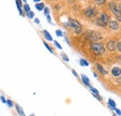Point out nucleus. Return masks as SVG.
<instances>
[{
    "mask_svg": "<svg viewBox=\"0 0 121 116\" xmlns=\"http://www.w3.org/2000/svg\"><path fill=\"white\" fill-rule=\"evenodd\" d=\"M80 78H81V81L83 82V84L86 86V87H91V82H90V78L87 76V75H85V74H81V76H80Z\"/></svg>",
    "mask_w": 121,
    "mask_h": 116,
    "instance_id": "nucleus-10",
    "label": "nucleus"
},
{
    "mask_svg": "<svg viewBox=\"0 0 121 116\" xmlns=\"http://www.w3.org/2000/svg\"><path fill=\"white\" fill-rule=\"evenodd\" d=\"M97 14V9L93 7H89L84 10V15L87 18H93Z\"/></svg>",
    "mask_w": 121,
    "mask_h": 116,
    "instance_id": "nucleus-6",
    "label": "nucleus"
},
{
    "mask_svg": "<svg viewBox=\"0 0 121 116\" xmlns=\"http://www.w3.org/2000/svg\"><path fill=\"white\" fill-rule=\"evenodd\" d=\"M117 43L115 40H109L107 44H106V49L113 52L117 50Z\"/></svg>",
    "mask_w": 121,
    "mask_h": 116,
    "instance_id": "nucleus-7",
    "label": "nucleus"
},
{
    "mask_svg": "<svg viewBox=\"0 0 121 116\" xmlns=\"http://www.w3.org/2000/svg\"><path fill=\"white\" fill-rule=\"evenodd\" d=\"M23 11H24L25 13H28L29 11H31L30 6H29L27 3H25V5H23Z\"/></svg>",
    "mask_w": 121,
    "mask_h": 116,
    "instance_id": "nucleus-18",
    "label": "nucleus"
},
{
    "mask_svg": "<svg viewBox=\"0 0 121 116\" xmlns=\"http://www.w3.org/2000/svg\"><path fill=\"white\" fill-rule=\"evenodd\" d=\"M106 0H94V2H95V4L97 5V6H102V5H104V3H105Z\"/></svg>",
    "mask_w": 121,
    "mask_h": 116,
    "instance_id": "nucleus-22",
    "label": "nucleus"
},
{
    "mask_svg": "<svg viewBox=\"0 0 121 116\" xmlns=\"http://www.w3.org/2000/svg\"><path fill=\"white\" fill-rule=\"evenodd\" d=\"M91 50L92 51L93 54L100 56V55H104L105 53V47L104 43H99V42H93L91 45Z\"/></svg>",
    "mask_w": 121,
    "mask_h": 116,
    "instance_id": "nucleus-1",
    "label": "nucleus"
},
{
    "mask_svg": "<svg viewBox=\"0 0 121 116\" xmlns=\"http://www.w3.org/2000/svg\"><path fill=\"white\" fill-rule=\"evenodd\" d=\"M119 27V22L117 21H110L108 23V28L112 31H117Z\"/></svg>",
    "mask_w": 121,
    "mask_h": 116,
    "instance_id": "nucleus-8",
    "label": "nucleus"
},
{
    "mask_svg": "<svg viewBox=\"0 0 121 116\" xmlns=\"http://www.w3.org/2000/svg\"><path fill=\"white\" fill-rule=\"evenodd\" d=\"M95 66H96L97 71L101 73V74H103V75H106V74L108 73V72H106L105 70H104V68L103 67V65H101L100 63H96V64H95Z\"/></svg>",
    "mask_w": 121,
    "mask_h": 116,
    "instance_id": "nucleus-11",
    "label": "nucleus"
},
{
    "mask_svg": "<svg viewBox=\"0 0 121 116\" xmlns=\"http://www.w3.org/2000/svg\"><path fill=\"white\" fill-rule=\"evenodd\" d=\"M26 15H27V17H28L29 19H31V20H32V19L35 17V13H34L33 11H29L28 13H26Z\"/></svg>",
    "mask_w": 121,
    "mask_h": 116,
    "instance_id": "nucleus-25",
    "label": "nucleus"
},
{
    "mask_svg": "<svg viewBox=\"0 0 121 116\" xmlns=\"http://www.w3.org/2000/svg\"><path fill=\"white\" fill-rule=\"evenodd\" d=\"M43 35H44L46 40H48V41H53L52 36L50 35V33H49L47 30H43Z\"/></svg>",
    "mask_w": 121,
    "mask_h": 116,
    "instance_id": "nucleus-13",
    "label": "nucleus"
},
{
    "mask_svg": "<svg viewBox=\"0 0 121 116\" xmlns=\"http://www.w3.org/2000/svg\"><path fill=\"white\" fill-rule=\"evenodd\" d=\"M113 116H117V114H113Z\"/></svg>",
    "mask_w": 121,
    "mask_h": 116,
    "instance_id": "nucleus-39",
    "label": "nucleus"
},
{
    "mask_svg": "<svg viewBox=\"0 0 121 116\" xmlns=\"http://www.w3.org/2000/svg\"><path fill=\"white\" fill-rule=\"evenodd\" d=\"M34 21H35V22L36 24H40V21H39V19H37V18H35V19Z\"/></svg>",
    "mask_w": 121,
    "mask_h": 116,
    "instance_id": "nucleus-34",
    "label": "nucleus"
},
{
    "mask_svg": "<svg viewBox=\"0 0 121 116\" xmlns=\"http://www.w3.org/2000/svg\"><path fill=\"white\" fill-rule=\"evenodd\" d=\"M65 25L69 26L71 29L74 30L75 33H76V34H79V33H82V25H81V23L78 21L75 20V19H69L68 22Z\"/></svg>",
    "mask_w": 121,
    "mask_h": 116,
    "instance_id": "nucleus-4",
    "label": "nucleus"
},
{
    "mask_svg": "<svg viewBox=\"0 0 121 116\" xmlns=\"http://www.w3.org/2000/svg\"><path fill=\"white\" fill-rule=\"evenodd\" d=\"M72 73H73V74L76 76V78H78V74H77V73L76 72V70H74V69H73V70H72Z\"/></svg>",
    "mask_w": 121,
    "mask_h": 116,
    "instance_id": "nucleus-33",
    "label": "nucleus"
},
{
    "mask_svg": "<svg viewBox=\"0 0 121 116\" xmlns=\"http://www.w3.org/2000/svg\"><path fill=\"white\" fill-rule=\"evenodd\" d=\"M111 74H112L114 77L118 78L119 76H121V68L117 67V66L112 68V70H111Z\"/></svg>",
    "mask_w": 121,
    "mask_h": 116,
    "instance_id": "nucleus-9",
    "label": "nucleus"
},
{
    "mask_svg": "<svg viewBox=\"0 0 121 116\" xmlns=\"http://www.w3.org/2000/svg\"><path fill=\"white\" fill-rule=\"evenodd\" d=\"M15 108H16V112H17V113L19 114L20 116H25V112H24V111H23V109L18 104V103H16L15 104Z\"/></svg>",
    "mask_w": 121,
    "mask_h": 116,
    "instance_id": "nucleus-12",
    "label": "nucleus"
},
{
    "mask_svg": "<svg viewBox=\"0 0 121 116\" xmlns=\"http://www.w3.org/2000/svg\"><path fill=\"white\" fill-rule=\"evenodd\" d=\"M43 43H44V46L47 47V49H48V51H49L51 54H54V50L52 49V47H51V46H50L47 43V42H43Z\"/></svg>",
    "mask_w": 121,
    "mask_h": 116,
    "instance_id": "nucleus-17",
    "label": "nucleus"
},
{
    "mask_svg": "<svg viewBox=\"0 0 121 116\" xmlns=\"http://www.w3.org/2000/svg\"><path fill=\"white\" fill-rule=\"evenodd\" d=\"M35 8L38 10V11H42V10H44V8H45V4L44 3H36L35 4Z\"/></svg>",
    "mask_w": 121,
    "mask_h": 116,
    "instance_id": "nucleus-15",
    "label": "nucleus"
},
{
    "mask_svg": "<svg viewBox=\"0 0 121 116\" xmlns=\"http://www.w3.org/2000/svg\"><path fill=\"white\" fill-rule=\"evenodd\" d=\"M54 42V45H55V46L58 48V49H62V47H61V46H60V44L58 43L57 41H53Z\"/></svg>",
    "mask_w": 121,
    "mask_h": 116,
    "instance_id": "nucleus-29",
    "label": "nucleus"
},
{
    "mask_svg": "<svg viewBox=\"0 0 121 116\" xmlns=\"http://www.w3.org/2000/svg\"><path fill=\"white\" fill-rule=\"evenodd\" d=\"M89 88L91 89V93H94V94H98V95H100V94H99V91H98L96 88H94V87H91H91H89Z\"/></svg>",
    "mask_w": 121,
    "mask_h": 116,
    "instance_id": "nucleus-24",
    "label": "nucleus"
},
{
    "mask_svg": "<svg viewBox=\"0 0 121 116\" xmlns=\"http://www.w3.org/2000/svg\"><path fill=\"white\" fill-rule=\"evenodd\" d=\"M47 20H48V23H51V17H50V15H48L47 16Z\"/></svg>",
    "mask_w": 121,
    "mask_h": 116,
    "instance_id": "nucleus-32",
    "label": "nucleus"
},
{
    "mask_svg": "<svg viewBox=\"0 0 121 116\" xmlns=\"http://www.w3.org/2000/svg\"><path fill=\"white\" fill-rule=\"evenodd\" d=\"M33 1H34V2H35V3H39L41 0H33Z\"/></svg>",
    "mask_w": 121,
    "mask_h": 116,
    "instance_id": "nucleus-35",
    "label": "nucleus"
},
{
    "mask_svg": "<svg viewBox=\"0 0 121 116\" xmlns=\"http://www.w3.org/2000/svg\"><path fill=\"white\" fill-rule=\"evenodd\" d=\"M29 116H35V113H31Z\"/></svg>",
    "mask_w": 121,
    "mask_h": 116,
    "instance_id": "nucleus-37",
    "label": "nucleus"
},
{
    "mask_svg": "<svg viewBox=\"0 0 121 116\" xmlns=\"http://www.w3.org/2000/svg\"><path fill=\"white\" fill-rule=\"evenodd\" d=\"M87 34H88L89 39L91 40L92 42H98L103 39V36L101 35V33L95 31H90L89 33H87Z\"/></svg>",
    "mask_w": 121,
    "mask_h": 116,
    "instance_id": "nucleus-5",
    "label": "nucleus"
},
{
    "mask_svg": "<svg viewBox=\"0 0 121 116\" xmlns=\"http://www.w3.org/2000/svg\"><path fill=\"white\" fill-rule=\"evenodd\" d=\"M79 63H80V65H81V66H86V67L90 65L89 61H88L87 59H85V58H80V60H79Z\"/></svg>",
    "mask_w": 121,
    "mask_h": 116,
    "instance_id": "nucleus-16",
    "label": "nucleus"
},
{
    "mask_svg": "<svg viewBox=\"0 0 121 116\" xmlns=\"http://www.w3.org/2000/svg\"><path fill=\"white\" fill-rule=\"evenodd\" d=\"M60 57H61V58L64 60V61H66V62H69V58H68V56L65 54V53H63V52H61L60 53Z\"/></svg>",
    "mask_w": 121,
    "mask_h": 116,
    "instance_id": "nucleus-19",
    "label": "nucleus"
},
{
    "mask_svg": "<svg viewBox=\"0 0 121 116\" xmlns=\"http://www.w3.org/2000/svg\"><path fill=\"white\" fill-rule=\"evenodd\" d=\"M0 100H1L2 103H4V104H6V103H7V99H6V98H5L3 95H1V96H0Z\"/></svg>",
    "mask_w": 121,
    "mask_h": 116,
    "instance_id": "nucleus-28",
    "label": "nucleus"
},
{
    "mask_svg": "<svg viewBox=\"0 0 121 116\" xmlns=\"http://www.w3.org/2000/svg\"><path fill=\"white\" fill-rule=\"evenodd\" d=\"M44 14H45L46 16L49 15V8H48L45 7V8H44Z\"/></svg>",
    "mask_w": 121,
    "mask_h": 116,
    "instance_id": "nucleus-30",
    "label": "nucleus"
},
{
    "mask_svg": "<svg viewBox=\"0 0 121 116\" xmlns=\"http://www.w3.org/2000/svg\"><path fill=\"white\" fill-rule=\"evenodd\" d=\"M110 20H111V19H110V16L107 15L106 13H104V12H103V13H101L100 16L96 19L95 23H96V25H98V26H100V27L105 28V27L108 26V23H109Z\"/></svg>",
    "mask_w": 121,
    "mask_h": 116,
    "instance_id": "nucleus-3",
    "label": "nucleus"
},
{
    "mask_svg": "<svg viewBox=\"0 0 121 116\" xmlns=\"http://www.w3.org/2000/svg\"><path fill=\"white\" fill-rule=\"evenodd\" d=\"M107 103H108V107H109V108H110L112 111H114V109L117 107V103L115 102V100H114V99H109Z\"/></svg>",
    "mask_w": 121,
    "mask_h": 116,
    "instance_id": "nucleus-14",
    "label": "nucleus"
},
{
    "mask_svg": "<svg viewBox=\"0 0 121 116\" xmlns=\"http://www.w3.org/2000/svg\"><path fill=\"white\" fill-rule=\"evenodd\" d=\"M114 112H116V114H117V115L121 116V111H120V110H119V109H117V107H116V108L114 109Z\"/></svg>",
    "mask_w": 121,
    "mask_h": 116,
    "instance_id": "nucleus-27",
    "label": "nucleus"
},
{
    "mask_svg": "<svg viewBox=\"0 0 121 116\" xmlns=\"http://www.w3.org/2000/svg\"><path fill=\"white\" fill-rule=\"evenodd\" d=\"M91 95H92L95 99H97L99 101H102V100H103V99H102V97H101L100 95H98V94H94V93H91Z\"/></svg>",
    "mask_w": 121,
    "mask_h": 116,
    "instance_id": "nucleus-23",
    "label": "nucleus"
},
{
    "mask_svg": "<svg viewBox=\"0 0 121 116\" xmlns=\"http://www.w3.org/2000/svg\"><path fill=\"white\" fill-rule=\"evenodd\" d=\"M22 1H23V2H26V0H22Z\"/></svg>",
    "mask_w": 121,
    "mask_h": 116,
    "instance_id": "nucleus-38",
    "label": "nucleus"
},
{
    "mask_svg": "<svg viewBox=\"0 0 121 116\" xmlns=\"http://www.w3.org/2000/svg\"><path fill=\"white\" fill-rule=\"evenodd\" d=\"M56 35L57 36H59V37H60V36H62L63 35V33H62V31L61 30H56Z\"/></svg>",
    "mask_w": 121,
    "mask_h": 116,
    "instance_id": "nucleus-26",
    "label": "nucleus"
},
{
    "mask_svg": "<svg viewBox=\"0 0 121 116\" xmlns=\"http://www.w3.org/2000/svg\"><path fill=\"white\" fill-rule=\"evenodd\" d=\"M16 1V6H17V8H22V0H15Z\"/></svg>",
    "mask_w": 121,
    "mask_h": 116,
    "instance_id": "nucleus-21",
    "label": "nucleus"
},
{
    "mask_svg": "<svg viewBox=\"0 0 121 116\" xmlns=\"http://www.w3.org/2000/svg\"><path fill=\"white\" fill-rule=\"evenodd\" d=\"M93 75H94L95 77H97V76H98V75H97V73H93Z\"/></svg>",
    "mask_w": 121,
    "mask_h": 116,
    "instance_id": "nucleus-36",
    "label": "nucleus"
},
{
    "mask_svg": "<svg viewBox=\"0 0 121 116\" xmlns=\"http://www.w3.org/2000/svg\"><path fill=\"white\" fill-rule=\"evenodd\" d=\"M117 49L121 53V42H119V43H117Z\"/></svg>",
    "mask_w": 121,
    "mask_h": 116,
    "instance_id": "nucleus-31",
    "label": "nucleus"
},
{
    "mask_svg": "<svg viewBox=\"0 0 121 116\" xmlns=\"http://www.w3.org/2000/svg\"><path fill=\"white\" fill-rule=\"evenodd\" d=\"M6 104L8 105V107H9V108H13V107L15 106V104L13 103V101H12L11 99H7V103H6Z\"/></svg>",
    "mask_w": 121,
    "mask_h": 116,
    "instance_id": "nucleus-20",
    "label": "nucleus"
},
{
    "mask_svg": "<svg viewBox=\"0 0 121 116\" xmlns=\"http://www.w3.org/2000/svg\"><path fill=\"white\" fill-rule=\"evenodd\" d=\"M108 7L111 9V11L114 13V15L116 16L117 21L121 22V3L117 4L116 2H110L108 4Z\"/></svg>",
    "mask_w": 121,
    "mask_h": 116,
    "instance_id": "nucleus-2",
    "label": "nucleus"
}]
</instances>
